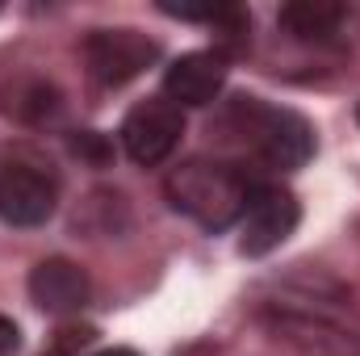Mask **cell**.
Here are the masks:
<instances>
[{
	"instance_id": "cell-4",
	"label": "cell",
	"mask_w": 360,
	"mask_h": 356,
	"mask_svg": "<svg viewBox=\"0 0 360 356\" xmlns=\"http://www.w3.org/2000/svg\"><path fill=\"white\" fill-rule=\"evenodd\" d=\"M155 59H160V46L139 30H92L84 38L89 76L105 89H117V84L143 76Z\"/></svg>"
},
{
	"instance_id": "cell-2",
	"label": "cell",
	"mask_w": 360,
	"mask_h": 356,
	"mask_svg": "<svg viewBox=\"0 0 360 356\" xmlns=\"http://www.w3.org/2000/svg\"><path fill=\"white\" fill-rule=\"evenodd\" d=\"M168 201L205 231H226L243 218L256 184L231 160H184L168 177Z\"/></svg>"
},
{
	"instance_id": "cell-12",
	"label": "cell",
	"mask_w": 360,
	"mask_h": 356,
	"mask_svg": "<svg viewBox=\"0 0 360 356\" xmlns=\"http://www.w3.org/2000/svg\"><path fill=\"white\" fill-rule=\"evenodd\" d=\"M96 356H139V352H130V348H105V352H96Z\"/></svg>"
},
{
	"instance_id": "cell-9",
	"label": "cell",
	"mask_w": 360,
	"mask_h": 356,
	"mask_svg": "<svg viewBox=\"0 0 360 356\" xmlns=\"http://www.w3.org/2000/svg\"><path fill=\"white\" fill-rule=\"evenodd\" d=\"M30 298H34V306L51 310V314H72L89 302V276L72 260H59V256L42 260L30 272Z\"/></svg>"
},
{
	"instance_id": "cell-11",
	"label": "cell",
	"mask_w": 360,
	"mask_h": 356,
	"mask_svg": "<svg viewBox=\"0 0 360 356\" xmlns=\"http://www.w3.org/2000/svg\"><path fill=\"white\" fill-rule=\"evenodd\" d=\"M17 348V323L0 314V352H13Z\"/></svg>"
},
{
	"instance_id": "cell-7",
	"label": "cell",
	"mask_w": 360,
	"mask_h": 356,
	"mask_svg": "<svg viewBox=\"0 0 360 356\" xmlns=\"http://www.w3.org/2000/svg\"><path fill=\"white\" fill-rule=\"evenodd\" d=\"M297 218H302V210H297L293 193H285L276 184H256V193L239 218L243 222V239H239L243 256H269L272 248H281L293 235Z\"/></svg>"
},
{
	"instance_id": "cell-5",
	"label": "cell",
	"mask_w": 360,
	"mask_h": 356,
	"mask_svg": "<svg viewBox=\"0 0 360 356\" xmlns=\"http://www.w3.org/2000/svg\"><path fill=\"white\" fill-rule=\"evenodd\" d=\"M59 180L42 164L13 160L0 168V218L8 227H42L55 214Z\"/></svg>"
},
{
	"instance_id": "cell-13",
	"label": "cell",
	"mask_w": 360,
	"mask_h": 356,
	"mask_svg": "<svg viewBox=\"0 0 360 356\" xmlns=\"http://www.w3.org/2000/svg\"><path fill=\"white\" fill-rule=\"evenodd\" d=\"M356 117H360V109H356Z\"/></svg>"
},
{
	"instance_id": "cell-10",
	"label": "cell",
	"mask_w": 360,
	"mask_h": 356,
	"mask_svg": "<svg viewBox=\"0 0 360 356\" xmlns=\"http://www.w3.org/2000/svg\"><path fill=\"white\" fill-rule=\"evenodd\" d=\"M344 17H348V8L327 4V0H297V4L281 8V25L302 42H331L340 34Z\"/></svg>"
},
{
	"instance_id": "cell-6",
	"label": "cell",
	"mask_w": 360,
	"mask_h": 356,
	"mask_svg": "<svg viewBox=\"0 0 360 356\" xmlns=\"http://www.w3.org/2000/svg\"><path fill=\"white\" fill-rule=\"evenodd\" d=\"M180 134H184V117L168 96H151L134 105L122 122V143L134 164H164L176 151Z\"/></svg>"
},
{
	"instance_id": "cell-1",
	"label": "cell",
	"mask_w": 360,
	"mask_h": 356,
	"mask_svg": "<svg viewBox=\"0 0 360 356\" xmlns=\"http://www.w3.org/2000/svg\"><path fill=\"white\" fill-rule=\"evenodd\" d=\"M264 319L310 356H360V314L331 276H289L264 298Z\"/></svg>"
},
{
	"instance_id": "cell-3",
	"label": "cell",
	"mask_w": 360,
	"mask_h": 356,
	"mask_svg": "<svg viewBox=\"0 0 360 356\" xmlns=\"http://www.w3.org/2000/svg\"><path fill=\"white\" fill-rule=\"evenodd\" d=\"M222 126L231 130V139L260 160L264 168H302L314 155V130L306 117H297L293 109L269 105L260 96H235L226 105Z\"/></svg>"
},
{
	"instance_id": "cell-8",
	"label": "cell",
	"mask_w": 360,
	"mask_h": 356,
	"mask_svg": "<svg viewBox=\"0 0 360 356\" xmlns=\"http://www.w3.org/2000/svg\"><path fill=\"white\" fill-rule=\"evenodd\" d=\"M226 84V55L218 51H193L180 55L176 63L164 72V96L172 105H210Z\"/></svg>"
}]
</instances>
